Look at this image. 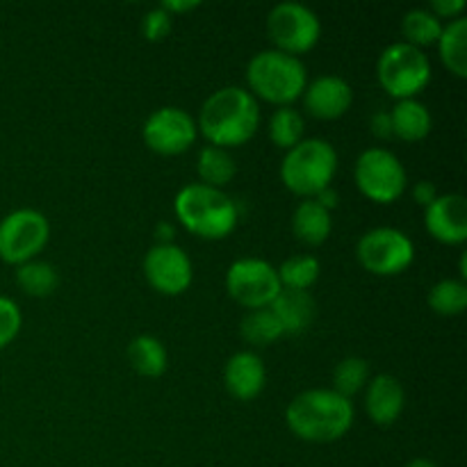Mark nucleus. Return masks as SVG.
Here are the masks:
<instances>
[{
    "instance_id": "2",
    "label": "nucleus",
    "mask_w": 467,
    "mask_h": 467,
    "mask_svg": "<svg viewBox=\"0 0 467 467\" xmlns=\"http://www.w3.org/2000/svg\"><path fill=\"white\" fill-rule=\"evenodd\" d=\"M285 422L296 438L306 442H336L347 436L354 424V404L327 388L304 390L290 401Z\"/></svg>"
},
{
    "instance_id": "4",
    "label": "nucleus",
    "mask_w": 467,
    "mask_h": 467,
    "mask_svg": "<svg viewBox=\"0 0 467 467\" xmlns=\"http://www.w3.org/2000/svg\"><path fill=\"white\" fill-rule=\"evenodd\" d=\"M246 82L254 99L258 96L267 103L285 108L292 100L301 99L308 85V71H306V64L295 55L269 48L260 50L249 59Z\"/></svg>"
},
{
    "instance_id": "28",
    "label": "nucleus",
    "mask_w": 467,
    "mask_h": 467,
    "mask_svg": "<svg viewBox=\"0 0 467 467\" xmlns=\"http://www.w3.org/2000/svg\"><path fill=\"white\" fill-rule=\"evenodd\" d=\"M429 306L436 315L456 317L467 308V285L456 278H445L429 290Z\"/></svg>"
},
{
    "instance_id": "39",
    "label": "nucleus",
    "mask_w": 467,
    "mask_h": 467,
    "mask_svg": "<svg viewBox=\"0 0 467 467\" xmlns=\"http://www.w3.org/2000/svg\"><path fill=\"white\" fill-rule=\"evenodd\" d=\"M404 467H438V465L431 463L429 459H413V461H409Z\"/></svg>"
},
{
    "instance_id": "37",
    "label": "nucleus",
    "mask_w": 467,
    "mask_h": 467,
    "mask_svg": "<svg viewBox=\"0 0 467 467\" xmlns=\"http://www.w3.org/2000/svg\"><path fill=\"white\" fill-rule=\"evenodd\" d=\"M315 201L331 213V210L337 205V192L333 190V187H327V190H322L317 196H315Z\"/></svg>"
},
{
    "instance_id": "17",
    "label": "nucleus",
    "mask_w": 467,
    "mask_h": 467,
    "mask_svg": "<svg viewBox=\"0 0 467 467\" xmlns=\"http://www.w3.org/2000/svg\"><path fill=\"white\" fill-rule=\"evenodd\" d=\"M406 404V392L401 383L390 374H379L372 381H368L365 392V410L369 420L379 427H390L400 420Z\"/></svg>"
},
{
    "instance_id": "36",
    "label": "nucleus",
    "mask_w": 467,
    "mask_h": 467,
    "mask_svg": "<svg viewBox=\"0 0 467 467\" xmlns=\"http://www.w3.org/2000/svg\"><path fill=\"white\" fill-rule=\"evenodd\" d=\"M160 7L173 16V14H182V12H190V9H196L199 7V3H196V0H167V3H162Z\"/></svg>"
},
{
    "instance_id": "18",
    "label": "nucleus",
    "mask_w": 467,
    "mask_h": 467,
    "mask_svg": "<svg viewBox=\"0 0 467 467\" xmlns=\"http://www.w3.org/2000/svg\"><path fill=\"white\" fill-rule=\"evenodd\" d=\"M269 310L281 324L283 336H299V333L308 331L315 319V301L304 290H285L283 287L276 299L272 301Z\"/></svg>"
},
{
    "instance_id": "8",
    "label": "nucleus",
    "mask_w": 467,
    "mask_h": 467,
    "mask_svg": "<svg viewBox=\"0 0 467 467\" xmlns=\"http://www.w3.org/2000/svg\"><path fill=\"white\" fill-rule=\"evenodd\" d=\"M358 190L374 203H395L406 192V169L388 149H368L358 155L354 167Z\"/></svg>"
},
{
    "instance_id": "19",
    "label": "nucleus",
    "mask_w": 467,
    "mask_h": 467,
    "mask_svg": "<svg viewBox=\"0 0 467 467\" xmlns=\"http://www.w3.org/2000/svg\"><path fill=\"white\" fill-rule=\"evenodd\" d=\"M292 231H295L296 240L304 242V244H324L333 231L331 213L322 208L315 199H304L292 214Z\"/></svg>"
},
{
    "instance_id": "26",
    "label": "nucleus",
    "mask_w": 467,
    "mask_h": 467,
    "mask_svg": "<svg viewBox=\"0 0 467 467\" xmlns=\"http://www.w3.org/2000/svg\"><path fill=\"white\" fill-rule=\"evenodd\" d=\"M304 130H306V121L304 114L299 109L290 108H278L276 112L272 114L269 119V137H272L274 144L283 150H290L292 146L299 144L304 140Z\"/></svg>"
},
{
    "instance_id": "11",
    "label": "nucleus",
    "mask_w": 467,
    "mask_h": 467,
    "mask_svg": "<svg viewBox=\"0 0 467 467\" xmlns=\"http://www.w3.org/2000/svg\"><path fill=\"white\" fill-rule=\"evenodd\" d=\"M226 290L233 299L249 310L269 308L283 290L276 267L263 258H240L228 267Z\"/></svg>"
},
{
    "instance_id": "23",
    "label": "nucleus",
    "mask_w": 467,
    "mask_h": 467,
    "mask_svg": "<svg viewBox=\"0 0 467 467\" xmlns=\"http://www.w3.org/2000/svg\"><path fill=\"white\" fill-rule=\"evenodd\" d=\"M196 169H199V176L203 181V185L214 187V190H223L237 173V164L233 160V155L226 149H219V146H205V149H201Z\"/></svg>"
},
{
    "instance_id": "3",
    "label": "nucleus",
    "mask_w": 467,
    "mask_h": 467,
    "mask_svg": "<svg viewBox=\"0 0 467 467\" xmlns=\"http://www.w3.org/2000/svg\"><path fill=\"white\" fill-rule=\"evenodd\" d=\"M173 210L182 226L203 240H223L237 226V205L223 190L192 182L176 194Z\"/></svg>"
},
{
    "instance_id": "10",
    "label": "nucleus",
    "mask_w": 467,
    "mask_h": 467,
    "mask_svg": "<svg viewBox=\"0 0 467 467\" xmlns=\"http://www.w3.org/2000/svg\"><path fill=\"white\" fill-rule=\"evenodd\" d=\"M356 255L368 272L377 276H397L413 265L415 246L406 233L379 226L360 237Z\"/></svg>"
},
{
    "instance_id": "34",
    "label": "nucleus",
    "mask_w": 467,
    "mask_h": 467,
    "mask_svg": "<svg viewBox=\"0 0 467 467\" xmlns=\"http://www.w3.org/2000/svg\"><path fill=\"white\" fill-rule=\"evenodd\" d=\"M438 190H436V185H433V182H429V181H420V182H415V187H413V199L418 201L420 205H422V208H429V205L433 203V201L438 199Z\"/></svg>"
},
{
    "instance_id": "5",
    "label": "nucleus",
    "mask_w": 467,
    "mask_h": 467,
    "mask_svg": "<svg viewBox=\"0 0 467 467\" xmlns=\"http://www.w3.org/2000/svg\"><path fill=\"white\" fill-rule=\"evenodd\" d=\"M337 171V150L331 141L301 140L299 144L285 150L281 162V181L295 194L304 199H315L322 190L331 187Z\"/></svg>"
},
{
    "instance_id": "32",
    "label": "nucleus",
    "mask_w": 467,
    "mask_h": 467,
    "mask_svg": "<svg viewBox=\"0 0 467 467\" xmlns=\"http://www.w3.org/2000/svg\"><path fill=\"white\" fill-rule=\"evenodd\" d=\"M171 26H173L171 14L164 12L162 7H153L144 14V18H141L140 30L146 41H162L164 36L171 32Z\"/></svg>"
},
{
    "instance_id": "6",
    "label": "nucleus",
    "mask_w": 467,
    "mask_h": 467,
    "mask_svg": "<svg viewBox=\"0 0 467 467\" xmlns=\"http://www.w3.org/2000/svg\"><path fill=\"white\" fill-rule=\"evenodd\" d=\"M377 76L392 99H415L431 82V62L422 48L397 41L379 55Z\"/></svg>"
},
{
    "instance_id": "33",
    "label": "nucleus",
    "mask_w": 467,
    "mask_h": 467,
    "mask_svg": "<svg viewBox=\"0 0 467 467\" xmlns=\"http://www.w3.org/2000/svg\"><path fill=\"white\" fill-rule=\"evenodd\" d=\"M467 7L465 0H433L431 5H429V12L433 14V16L438 18H459L461 12Z\"/></svg>"
},
{
    "instance_id": "29",
    "label": "nucleus",
    "mask_w": 467,
    "mask_h": 467,
    "mask_svg": "<svg viewBox=\"0 0 467 467\" xmlns=\"http://www.w3.org/2000/svg\"><path fill=\"white\" fill-rule=\"evenodd\" d=\"M278 272V281L285 290H308L315 281L319 278L322 272V265L315 255H292L287 258Z\"/></svg>"
},
{
    "instance_id": "25",
    "label": "nucleus",
    "mask_w": 467,
    "mask_h": 467,
    "mask_svg": "<svg viewBox=\"0 0 467 467\" xmlns=\"http://www.w3.org/2000/svg\"><path fill=\"white\" fill-rule=\"evenodd\" d=\"M16 283L26 295L30 296H48L57 290L59 274L53 265L30 260L16 269Z\"/></svg>"
},
{
    "instance_id": "35",
    "label": "nucleus",
    "mask_w": 467,
    "mask_h": 467,
    "mask_svg": "<svg viewBox=\"0 0 467 467\" xmlns=\"http://www.w3.org/2000/svg\"><path fill=\"white\" fill-rule=\"evenodd\" d=\"M369 126H372L374 135L381 137V140H388V137H392L390 112H377V114H372V121H369Z\"/></svg>"
},
{
    "instance_id": "16",
    "label": "nucleus",
    "mask_w": 467,
    "mask_h": 467,
    "mask_svg": "<svg viewBox=\"0 0 467 467\" xmlns=\"http://www.w3.org/2000/svg\"><path fill=\"white\" fill-rule=\"evenodd\" d=\"M223 383L235 400H255L267 383V369H265L263 358L254 351H237L223 368Z\"/></svg>"
},
{
    "instance_id": "21",
    "label": "nucleus",
    "mask_w": 467,
    "mask_h": 467,
    "mask_svg": "<svg viewBox=\"0 0 467 467\" xmlns=\"http://www.w3.org/2000/svg\"><path fill=\"white\" fill-rule=\"evenodd\" d=\"M438 50L450 73H454L456 78L467 76V18L459 16L450 21V26H442Z\"/></svg>"
},
{
    "instance_id": "22",
    "label": "nucleus",
    "mask_w": 467,
    "mask_h": 467,
    "mask_svg": "<svg viewBox=\"0 0 467 467\" xmlns=\"http://www.w3.org/2000/svg\"><path fill=\"white\" fill-rule=\"evenodd\" d=\"M128 360H130L132 369L141 377H162L167 369L169 356L162 342L153 336H137L135 340L128 345Z\"/></svg>"
},
{
    "instance_id": "1",
    "label": "nucleus",
    "mask_w": 467,
    "mask_h": 467,
    "mask_svg": "<svg viewBox=\"0 0 467 467\" xmlns=\"http://www.w3.org/2000/svg\"><path fill=\"white\" fill-rule=\"evenodd\" d=\"M260 108L244 87H222L205 99L199 112V123L210 146L233 149L242 146L258 132Z\"/></svg>"
},
{
    "instance_id": "15",
    "label": "nucleus",
    "mask_w": 467,
    "mask_h": 467,
    "mask_svg": "<svg viewBox=\"0 0 467 467\" xmlns=\"http://www.w3.org/2000/svg\"><path fill=\"white\" fill-rule=\"evenodd\" d=\"M301 96H304L308 114H313L315 119H324V121L340 119L354 103V89L349 82L333 73L315 78L310 85H306Z\"/></svg>"
},
{
    "instance_id": "27",
    "label": "nucleus",
    "mask_w": 467,
    "mask_h": 467,
    "mask_svg": "<svg viewBox=\"0 0 467 467\" xmlns=\"http://www.w3.org/2000/svg\"><path fill=\"white\" fill-rule=\"evenodd\" d=\"M401 30H404L406 44L420 48V46L438 44V39L442 35V23L429 9L420 7L406 12L404 21H401Z\"/></svg>"
},
{
    "instance_id": "7",
    "label": "nucleus",
    "mask_w": 467,
    "mask_h": 467,
    "mask_svg": "<svg viewBox=\"0 0 467 467\" xmlns=\"http://www.w3.org/2000/svg\"><path fill=\"white\" fill-rule=\"evenodd\" d=\"M50 240V223L39 210L21 208L9 213L0 222V260L21 265L35 260Z\"/></svg>"
},
{
    "instance_id": "20",
    "label": "nucleus",
    "mask_w": 467,
    "mask_h": 467,
    "mask_svg": "<svg viewBox=\"0 0 467 467\" xmlns=\"http://www.w3.org/2000/svg\"><path fill=\"white\" fill-rule=\"evenodd\" d=\"M392 137H400L404 141H420L431 132V112L418 99L400 100L390 109Z\"/></svg>"
},
{
    "instance_id": "24",
    "label": "nucleus",
    "mask_w": 467,
    "mask_h": 467,
    "mask_svg": "<svg viewBox=\"0 0 467 467\" xmlns=\"http://www.w3.org/2000/svg\"><path fill=\"white\" fill-rule=\"evenodd\" d=\"M240 333L242 337H244V342H249V345L254 347L274 345V342L283 337L281 324H278V319L274 317V313L269 308L249 310V313L242 317Z\"/></svg>"
},
{
    "instance_id": "9",
    "label": "nucleus",
    "mask_w": 467,
    "mask_h": 467,
    "mask_svg": "<svg viewBox=\"0 0 467 467\" xmlns=\"http://www.w3.org/2000/svg\"><path fill=\"white\" fill-rule=\"evenodd\" d=\"M267 35L276 50L287 55L308 53L322 36V23L317 14L301 3H278L267 16Z\"/></svg>"
},
{
    "instance_id": "12",
    "label": "nucleus",
    "mask_w": 467,
    "mask_h": 467,
    "mask_svg": "<svg viewBox=\"0 0 467 467\" xmlns=\"http://www.w3.org/2000/svg\"><path fill=\"white\" fill-rule=\"evenodd\" d=\"M196 121L192 114L182 108H160L146 119L144 135L146 146L153 153L160 155H181L190 150V146L196 141Z\"/></svg>"
},
{
    "instance_id": "38",
    "label": "nucleus",
    "mask_w": 467,
    "mask_h": 467,
    "mask_svg": "<svg viewBox=\"0 0 467 467\" xmlns=\"http://www.w3.org/2000/svg\"><path fill=\"white\" fill-rule=\"evenodd\" d=\"M155 235L160 237V244H171L173 228L169 226L167 222H162V223H158V228H155Z\"/></svg>"
},
{
    "instance_id": "30",
    "label": "nucleus",
    "mask_w": 467,
    "mask_h": 467,
    "mask_svg": "<svg viewBox=\"0 0 467 467\" xmlns=\"http://www.w3.org/2000/svg\"><path fill=\"white\" fill-rule=\"evenodd\" d=\"M368 381H369L368 360L358 358V356H349V358L340 360V363L336 365V369H333L331 390H336L337 395L351 400L356 392H360L365 386H368Z\"/></svg>"
},
{
    "instance_id": "31",
    "label": "nucleus",
    "mask_w": 467,
    "mask_h": 467,
    "mask_svg": "<svg viewBox=\"0 0 467 467\" xmlns=\"http://www.w3.org/2000/svg\"><path fill=\"white\" fill-rule=\"evenodd\" d=\"M21 308L9 296H0V349L12 345L21 331Z\"/></svg>"
},
{
    "instance_id": "14",
    "label": "nucleus",
    "mask_w": 467,
    "mask_h": 467,
    "mask_svg": "<svg viewBox=\"0 0 467 467\" xmlns=\"http://www.w3.org/2000/svg\"><path fill=\"white\" fill-rule=\"evenodd\" d=\"M424 226L441 244H463L467 240V201L461 194H442L424 208Z\"/></svg>"
},
{
    "instance_id": "13",
    "label": "nucleus",
    "mask_w": 467,
    "mask_h": 467,
    "mask_svg": "<svg viewBox=\"0 0 467 467\" xmlns=\"http://www.w3.org/2000/svg\"><path fill=\"white\" fill-rule=\"evenodd\" d=\"M144 276L160 295L178 296L192 285L194 267L185 249L178 244H155L144 255Z\"/></svg>"
}]
</instances>
